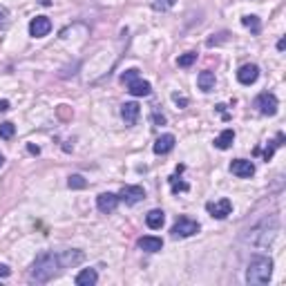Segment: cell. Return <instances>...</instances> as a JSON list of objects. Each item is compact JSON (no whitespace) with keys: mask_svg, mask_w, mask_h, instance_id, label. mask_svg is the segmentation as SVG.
Returning <instances> with one entry per match:
<instances>
[{"mask_svg":"<svg viewBox=\"0 0 286 286\" xmlns=\"http://www.w3.org/2000/svg\"><path fill=\"white\" fill-rule=\"evenodd\" d=\"M128 92H130L132 97H148V94L152 92V85L139 76V78H134L132 83H128Z\"/></svg>","mask_w":286,"mask_h":286,"instance_id":"obj_14","label":"cell"},{"mask_svg":"<svg viewBox=\"0 0 286 286\" xmlns=\"http://www.w3.org/2000/svg\"><path fill=\"white\" fill-rule=\"evenodd\" d=\"M233 141H235V132L228 128V130H224L219 137L215 139V148H219V150H228L233 145Z\"/></svg>","mask_w":286,"mask_h":286,"instance_id":"obj_20","label":"cell"},{"mask_svg":"<svg viewBox=\"0 0 286 286\" xmlns=\"http://www.w3.org/2000/svg\"><path fill=\"white\" fill-rule=\"evenodd\" d=\"M67 186H70L72 190H81V188L87 186V181H85V179H83L81 175H72L70 179H67Z\"/></svg>","mask_w":286,"mask_h":286,"instance_id":"obj_23","label":"cell"},{"mask_svg":"<svg viewBox=\"0 0 286 286\" xmlns=\"http://www.w3.org/2000/svg\"><path fill=\"white\" fill-rule=\"evenodd\" d=\"M271 275H273V262L268 257H253L248 268H246V282L253 286L268 284Z\"/></svg>","mask_w":286,"mask_h":286,"instance_id":"obj_2","label":"cell"},{"mask_svg":"<svg viewBox=\"0 0 286 286\" xmlns=\"http://www.w3.org/2000/svg\"><path fill=\"white\" fill-rule=\"evenodd\" d=\"M116 206H119V195H114V193H103L97 197V208L101 212H105V215L114 212Z\"/></svg>","mask_w":286,"mask_h":286,"instance_id":"obj_11","label":"cell"},{"mask_svg":"<svg viewBox=\"0 0 286 286\" xmlns=\"http://www.w3.org/2000/svg\"><path fill=\"white\" fill-rule=\"evenodd\" d=\"M152 119H154V123H166V116H164V114H159V112H154Z\"/></svg>","mask_w":286,"mask_h":286,"instance_id":"obj_31","label":"cell"},{"mask_svg":"<svg viewBox=\"0 0 286 286\" xmlns=\"http://www.w3.org/2000/svg\"><path fill=\"white\" fill-rule=\"evenodd\" d=\"M139 248L145 250V253H159V250L164 248V239L148 235V237H141V239H139Z\"/></svg>","mask_w":286,"mask_h":286,"instance_id":"obj_15","label":"cell"},{"mask_svg":"<svg viewBox=\"0 0 286 286\" xmlns=\"http://www.w3.org/2000/svg\"><path fill=\"white\" fill-rule=\"evenodd\" d=\"M206 210H208L210 217H215V219H226V217L233 212V201L231 199L208 201V204H206Z\"/></svg>","mask_w":286,"mask_h":286,"instance_id":"obj_6","label":"cell"},{"mask_svg":"<svg viewBox=\"0 0 286 286\" xmlns=\"http://www.w3.org/2000/svg\"><path fill=\"white\" fill-rule=\"evenodd\" d=\"M170 186H172V193H186L188 190V183L186 181H179L177 177H170Z\"/></svg>","mask_w":286,"mask_h":286,"instance_id":"obj_27","label":"cell"},{"mask_svg":"<svg viewBox=\"0 0 286 286\" xmlns=\"http://www.w3.org/2000/svg\"><path fill=\"white\" fill-rule=\"evenodd\" d=\"M11 108V105H9V101H0V112H7Z\"/></svg>","mask_w":286,"mask_h":286,"instance_id":"obj_33","label":"cell"},{"mask_svg":"<svg viewBox=\"0 0 286 286\" xmlns=\"http://www.w3.org/2000/svg\"><path fill=\"white\" fill-rule=\"evenodd\" d=\"M255 108L260 114H264V116H275L277 114V97L275 94H271V92H262L260 97L255 99Z\"/></svg>","mask_w":286,"mask_h":286,"instance_id":"obj_4","label":"cell"},{"mask_svg":"<svg viewBox=\"0 0 286 286\" xmlns=\"http://www.w3.org/2000/svg\"><path fill=\"white\" fill-rule=\"evenodd\" d=\"M14 134H16V125H14V123H9V121L0 123V139H11Z\"/></svg>","mask_w":286,"mask_h":286,"instance_id":"obj_22","label":"cell"},{"mask_svg":"<svg viewBox=\"0 0 286 286\" xmlns=\"http://www.w3.org/2000/svg\"><path fill=\"white\" fill-rule=\"evenodd\" d=\"M49 31H52V20H49L47 16H36V18H31V22H29V36L43 38V36H47Z\"/></svg>","mask_w":286,"mask_h":286,"instance_id":"obj_8","label":"cell"},{"mask_svg":"<svg viewBox=\"0 0 286 286\" xmlns=\"http://www.w3.org/2000/svg\"><path fill=\"white\" fill-rule=\"evenodd\" d=\"M5 164V156H3V152H0V166H3Z\"/></svg>","mask_w":286,"mask_h":286,"instance_id":"obj_35","label":"cell"},{"mask_svg":"<svg viewBox=\"0 0 286 286\" xmlns=\"http://www.w3.org/2000/svg\"><path fill=\"white\" fill-rule=\"evenodd\" d=\"M141 199H145V190L141 186H123L119 193V201H123V204H128V206L139 204Z\"/></svg>","mask_w":286,"mask_h":286,"instance_id":"obj_7","label":"cell"},{"mask_svg":"<svg viewBox=\"0 0 286 286\" xmlns=\"http://www.w3.org/2000/svg\"><path fill=\"white\" fill-rule=\"evenodd\" d=\"M7 27H9V11L0 5V31L7 29Z\"/></svg>","mask_w":286,"mask_h":286,"instance_id":"obj_28","label":"cell"},{"mask_svg":"<svg viewBox=\"0 0 286 286\" xmlns=\"http://www.w3.org/2000/svg\"><path fill=\"white\" fill-rule=\"evenodd\" d=\"M175 3L177 0H154L152 7H154V11H168V9L175 7Z\"/></svg>","mask_w":286,"mask_h":286,"instance_id":"obj_25","label":"cell"},{"mask_svg":"<svg viewBox=\"0 0 286 286\" xmlns=\"http://www.w3.org/2000/svg\"><path fill=\"white\" fill-rule=\"evenodd\" d=\"M134 78H139V70H137V67L123 72V74H121V83H123V85H128V83H132Z\"/></svg>","mask_w":286,"mask_h":286,"instance_id":"obj_26","label":"cell"},{"mask_svg":"<svg viewBox=\"0 0 286 286\" xmlns=\"http://www.w3.org/2000/svg\"><path fill=\"white\" fill-rule=\"evenodd\" d=\"M277 49H279V52H284V49H286V38H279V41H277Z\"/></svg>","mask_w":286,"mask_h":286,"instance_id":"obj_34","label":"cell"},{"mask_svg":"<svg viewBox=\"0 0 286 286\" xmlns=\"http://www.w3.org/2000/svg\"><path fill=\"white\" fill-rule=\"evenodd\" d=\"M279 231V221H275L271 228H268V219H264L262 224H257L253 231H248L246 235V242H250L253 246H271L275 235Z\"/></svg>","mask_w":286,"mask_h":286,"instance_id":"obj_3","label":"cell"},{"mask_svg":"<svg viewBox=\"0 0 286 286\" xmlns=\"http://www.w3.org/2000/svg\"><path fill=\"white\" fill-rule=\"evenodd\" d=\"M175 148V134H161L154 143V154H168Z\"/></svg>","mask_w":286,"mask_h":286,"instance_id":"obj_16","label":"cell"},{"mask_svg":"<svg viewBox=\"0 0 286 286\" xmlns=\"http://www.w3.org/2000/svg\"><path fill=\"white\" fill-rule=\"evenodd\" d=\"M172 101H175L179 108H186V105H188V99L186 97H179V94H172Z\"/></svg>","mask_w":286,"mask_h":286,"instance_id":"obj_29","label":"cell"},{"mask_svg":"<svg viewBox=\"0 0 286 286\" xmlns=\"http://www.w3.org/2000/svg\"><path fill=\"white\" fill-rule=\"evenodd\" d=\"M97 282H99V273L94 271V268H83V271L76 275L78 286H94Z\"/></svg>","mask_w":286,"mask_h":286,"instance_id":"obj_18","label":"cell"},{"mask_svg":"<svg viewBox=\"0 0 286 286\" xmlns=\"http://www.w3.org/2000/svg\"><path fill=\"white\" fill-rule=\"evenodd\" d=\"M197 85L201 92H210L212 87H215V72H210V70H204L201 74L197 76Z\"/></svg>","mask_w":286,"mask_h":286,"instance_id":"obj_19","label":"cell"},{"mask_svg":"<svg viewBox=\"0 0 286 286\" xmlns=\"http://www.w3.org/2000/svg\"><path fill=\"white\" fill-rule=\"evenodd\" d=\"M195 60H197V54H195V52H188V54H181V56H179V58H177V65H179V67H190V65L195 63Z\"/></svg>","mask_w":286,"mask_h":286,"instance_id":"obj_24","label":"cell"},{"mask_svg":"<svg viewBox=\"0 0 286 286\" xmlns=\"http://www.w3.org/2000/svg\"><path fill=\"white\" fill-rule=\"evenodd\" d=\"M63 271V266H60V260H58V253H41L34 260L31 264V271H29V279L36 284H45L49 282V279H54L58 273Z\"/></svg>","mask_w":286,"mask_h":286,"instance_id":"obj_1","label":"cell"},{"mask_svg":"<svg viewBox=\"0 0 286 286\" xmlns=\"http://www.w3.org/2000/svg\"><path fill=\"white\" fill-rule=\"evenodd\" d=\"M11 275V271L5 264H0V277H9Z\"/></svg>","mask_w":286,"mask_h":286,"instance_id":"obj_30","label":"cell"},{"mask_svg":"<svg viewBox=\"0 0 286 286\" xmlns=\"http://www.w3.org/2000/svg\"><path fill=\"white\" fill-rule=\"evenodd\" d=\"M58 260H60V266L63 268H74L85 260V255H83V250L74 248V250H63V253H58Z\"/></svg>","mask_w":286,"mask_h":286,"instance_id":"obj_12","label":"cell"},{"mask_svg":"<svg viewBox=\"0 0 286 286\" xmlns=\"http://www.w3.org/2000/svg\"><path fill=\"white\" fill-rule=\"evenodd\" d=\"M242 25L246 27V29H250V34H260L262 31V22H260V18L257 16H244L242 18Z\"/></svg>","mask_w":286,"mask_h":286,"instance_id":"obj_21","label":"cell"},{"mask_svg":"<svg viewBox=\"0 0 286 286\" xmlns=\"http://www.w3.org/2000/svg\"><path fill=\"white\" fill-rule=\"evenodd\" d=\"M145 224H148V228H152V231H159V228L166 224V212L159 210V208L150 210L148 215H145Z\"/></svg>","mask_w":286,"mask_h":286,"instance_id":"obj_17","label":"cell"},{"mask_svg":"<svg viewBox=\"0 0 286 286\" xmlns=\"http://www.w3.org/2000/svg\"><path fill=\"white\" fill-rule=\"evenodd\" d=\"M27 150H29L31 154H41V148H38V145H31L29 143V145H27Z\"/></svg>","mask_w":286,"mask_h":286,"instance_id":"obj_32","label":"cell"},{"mask_svg":"<svg viewBox=\"0 0 286 286\" xmlns=\"http://www.w3.org/2000/svg\"><path fill=\"white\" fill-rule=\"evenodd\" d=\"M231 172L239 179H250L255 175V164L248 159H235L231 164Z\"/></svg>","mask_w":286,"mask_h":286,"instance_id":"obj_9","label":"cell"},{"mask_svg":"<svg viewBox=\"0 0 286 286\" xmlns=\"http://www.w3.org/2000/svg\"><path fill=\"white\" fill-rule=\"evenodd\" d=\"M172 237H190V235L199 233V224L195 219H190V217H179V219L175 221V226L170 228Z\"/></svg>","mask_w":286,"mask_h":286,"instance_id":"obj_5","label":"cell"},{"mask_svg":"<svg viewBox=\"0 0 286 286\" xmlns=\"http://www.w3.org/2000/svg\"><path fill=\"white\" fill-rule=\"evenodd\" d=\"M260 78V67L255 63H248V65H242L237 70V81L242 85H253V83Z\"/></svg>","mask_w":286,"mask_h":286,"instance_id":"obj_10","label":"cell"},{"mask_svg":"<svg viewBox=\"0 0 286 286\" xmlns=\"http://www.w3.org/2000/svg\"><path fill=\"white\" fill-rule=\"evenodd\" d=\"M139 114H141V108H139V103H134V101L121 105V116H123V121H125V125H134V123L139 121Z\"/></svg>","mask_w":286,"mask_h":286,"instance_id":"obj_13","label":"cell"}]
</instances>
